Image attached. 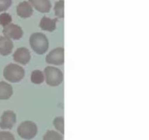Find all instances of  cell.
Segmentation results:
<instances>
[{"mask_svg":"<svg viewBox=\"0 0 149 140\" xmlns=\"http://www.w3.org/2000/svg\"><path fill=\"white\" fill-rule=\"evenodd\" d=\"M29 2L37 11L42 13L51 11V3L50 0H29Z\"/></svg>","mask_w":149,"mask_h":140,"instance_id":"cell-10","label":"cell"},{"mask_svg":"<svg viewBox=\"0 0 149 140\" xmlns=\"http://www.w3.org/2000/svg\"><path fill=\"white\" fill-rule=\"evenodd\" d=\"M31 49L38 54H44L48 49V40L42 33L36 32L31 35L29 39Z\"/></svg>","mask_w":149,"mask_h":140,"instance_id":"cell-1","label":"cell"},{"mask_svg":"<svg viewBox=\"0 0 149 140\" xmlns=\"http://www.w3.org/2000/svg\"><path fill=\"white\" fill-rule=\"evenodd\" d=\"M46 62L48 64L61 65L64 63V50L63 48H57L52 50L46 57Z\"/></svg>","mask_w":149,"mask_h":140,"instance_id":"cell-5","label":"cell"},{"mask_svg":"<svg viewBox=\"0 0 149 140\" xmlns=\"http://www.w3.org/2000/svg\"><path fill=\"white\" fill-rule=\"evenodd\" d=\"M24 68L15 64H10L5 67L3 71V76L5 79L10 82H18L24 77Z\"/></svg>","mask_w":149,"mask_h":140,"instance_id":"cell-2","label":"cell"},{"mask_svg":"<svg viewBox=\"0 0 149 140\" xmlns=\"http://www.w3.org/2000/svg\"><path fill=\"white\" fill-rule=\"evenodd\" d=\"M13 59L16 63L21 65H26L31 59L30 52L26 48L21 47L18 49L13 54Z\"/></svg>","mask_w":149,"mask_h":140,"instance_id":"cell-8","label":"cell"},{"mask_svg":"<svg viewBox=\"0 0 149 140\" xmlns=\"http://www.w3.org/2000/svg\"><path fill=\"white\" fill-rule=\"evenodd\" d=\"M13 49V43L10 37L7 36L0 37V54L2 56H8L12 52Z\"/></svg>","mask_w":149,"mask_h":140,"instance_id":"cell-9","label":"cell"},{"mask_svg":"<svg viewBox=\"0 0 149 140\" xmlns=\"http://www.w3.org/2000/svg\"><path fill=\"white\" fill-rule=\"evenodd\" d=\"M44 79H45V76L40 70H35L31 73V80L32 83L36 84H40L44 82Z\"/></svg>","mask_w":149,"mask_h":140,"instance_id":"cell-14","label":"cell"},{"mask_svg":"<svg viewBox=\"0 0 149 140\" xmlns=\"http://www.w3.org/2000/svg\"><path fill=\"white\" fill-rule=\"evenodd\" d=\"M56 21L57 18L55 19H51L48 17H42L40 23V27L42 30L48 32H53L56 28Z\"/></svg>","mask_w":149,"mask_h":140,"instance_id":"cell-12","label":"cell"},{"mask_svg":"<svg viewBox=\"0 0 149 140\" xmlns=\"http://www.w3.org/2000/svg\"><path fill=\"white\" fill-rule=\"evenodd\" d=\"M37 133V127L31 121H25L18 128V134L21 138L30 139L34 138Z\"/></svg>","mask_w":149,"mask_h":140,"instance_id":"cell-4","label":"cell"},{"mask_svg":"<svg viewBox=\"0 0 149 140\" xmlns=\"http://www.w3.org/2000/svg\"><path fill=\"white\" fill-rule=\"evenodd\" d=\"M44 139H63L64 137L61 136L58 133L54 131H48L44 136Z\"/></svg>","mask_w":149,"mask_h":140,"instance_id":"cell-18","label":"cell"},{"mask_svg":"<svg viewBox=\"0 0 149 140\" xmlns=\"http://www.w3.org/2000/svg\"><path fill=\"white\" fill-rule=\"evenodd\" d=\"M54 126L56 129H58V131L61 133L64 134V119L61 117H56L55 120L54 121Z\"/></svg>","mask_w":149,"mask_h":140,"instance_id":"cell-17","label":"cell"},{"mask_svg":"<svg viewBox=\"0 0 149 140\" xmlns=\"http://www.w3.org/2000/svg\"><path fill=\"white\" fill-rule=\"evenodd\" d=\"M55 14L58 18H63L64 17V0H58L55 3L54 6Z\"/></svg>","mask_w":149,"mask_h":140,"instance_id":"cell-15","label":"cell"},{"mask_svg":"<svg viewBox=\"0 0 149 140\" xmlns=\"http://www.w3.org/2000/svg\"><path fill=\"white\" fill-rule=\"evenodd\" d=\"M12 5V0H0V12L7 11Z\"/></svg>","mask_w":149,"mask_h":140,"instance_id":"cell-19","label":"cell"},{"mask_svg":"<svg viewBox=\"0 0 149 140\" xmlns=\"http://www.w3.org/2000/svg\"><path fill=\"white\" fill-rule=\"evenodd\" d=\"M13 95L12 86L4 82H0V99L7 100Z\"/></svg>","mask_w":149,"mask_h":140,"instance_id":"cell-13","label":"cell"},{"mask_svg":"<svg viewBox=\"0 0 149 140\" xmlns=\"http://www.w3.org/2000/svg\"><path fill=\"white\" fill-rule=\"evenodd\" d=\"M17 14L21 18H29L33 14V9L27 2H22L17 6Z\"/></svg>","mask_w":149,"mask_h":140,"instance_id":"cell-11","label":"cell"},{"mask_svg":"<svg viewBox=\"0 0 149 140\" xmlns=\"http://www.w3.org/2000/svg\"><path fill=\"white\" fill-rule=\"evenodd\" d=\"M16 122V115L13 111H6L3 113L1 120L0 127L2 129H11Z\"/></svg>","mask_w":149,"mask_h":140,"instance_id":"cell-7","label":"cell"},{"mask_svg":"<svg viewBox=\"0 0 149 140\" xmlns=\"http://www.w3.org/2000/svg\"><path fill=\"white\" fill-rule=\"evenodd\" d=\"M14 136L12 134L7 131L0 132V139H14Z\"/></svg>","mask_w":149,"mask_h":140,"instance_id":"cell-20","label":"cell"},{"mask_svg":"<svg viewBox=\"0 0 149 140\" xmlns=\"http://www.w3.org/2000/svg\"><path fill=\"white\" fill-rule=\"evenodd\" d=\"M3 34L7 37L13 40H19L23 37V30L19 26L14 24H10L4 27L2 31Z\"/></svg>","mask_w":149,"mask_h":140,"instance_id":"cell-6","label":"cell"},{"mask_svg":"<svg viewBox=\"0 0 149 140\" xmlns=\"http://www.w3.org/2000/svg\"><path fill=\"white\" fill-rule=\"evenodd\" d=\"M44 73H45L46 83L50 86H58L63 82V79H64L63 73L59 69L56 68L48 66L45 68Z\"/></svg>","mask_w":149,"mask_h":140,"instance_id":"cell-3","label":"cell"},{"mask_svg":"<svg viewBox=\"0 0 149 140\" xmlns=\"http://www.w3.org/2000/svg\"><path fill=\"white\" fill-rule=\"evenodd\" d=\"M11 21H12V17L10 14L5 13L0 15V25L5 27L10 24Z\"/></svg>","mask_w":149,"mask_h":140,"instance_id":"cell-16","label":"cell"}]
</instances>
